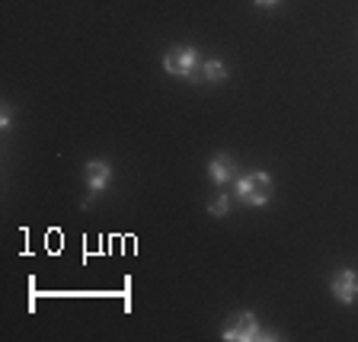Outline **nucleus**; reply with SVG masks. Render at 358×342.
<instances>
[{"label":"nucleus","mask_w":358,"mask_h":342,"mask_svg":"<svg viewBox=\"0 0 358 342\" xmlns=\"http://www.w3.org/2000/svg\"><path fill=\"white\" fill-rule=\"evenodd\" d=\"M234 195H237V201H243L246 208H266L268 199H272V173L253 170V173L237 176Z\"/></svg>","instance_id":"nucleus-1"},{"label":"nucleus","mask_w":358,"mask_h":342,"mask_svg":"<svg viewBox=\"0 0 358 342\" xmlns=\"http://www.w3.org/2000/svg\"><path fill=\"white\" fill-rule=\"evenodd\" d=\"M221 339L224 342H259V339H278V336L266 333L250 311H240L234 317H227V323L221 329Z\"/></svg>","instance_id":"nucleus-2"},{"label":"nucleus","mask_w":358,"mask_h":342,"mask_svg":"<svg viewBox=\"0 0 358 342\" xmlns=\"http://www.w3.org/2000/svg\"><path fill=\"white\" fill-rule=\"evenodd\" d=\"M164 71L173 77H182V80H199V74H201L199 48H192V45H173L170 52L164 55Z\"/></svg>","instance_id":"nucleus-3"},{"label":"nucleus","mask_w":358,"mask_h":342,"mask_svg":"<svg viewBox=\"0 0 358 342\" xmlns=\"http://www.w3.org/2000/svg\"><path fill=\"white\" fill-rule=\"evenodd\" d=\"M83 183H87V199H83V208H93L96 199L112 186V166L106 160H90L83 166Z\"/></svg>","instance_id":"nucleus-4"},{"label":"nucleus","mask_w":358,"mask_h":342,"mask_svg":"<svg viewBox=\"0 0 358 342\" xmlns=\"http://www.w3.org/2000/svg\"><path fill=\"white\" fill-rule=\"evenodd\" d=\"M329 291L339 304H355L358 301V272L355 269H339L329 278Z\"/></svg>","instance_id":"nucleus-5"},{"label":"nucleus","mask_w":358,"mask_h":342,"mask_svg":"<svg viewBox=\"0 0 358 342\" xmlns=\"http://www.w3.org/2000/svg\"><path fill=\"white\" fill-rule=\"evenodd\" d=\"M208 176H211V183H215V186H227V183H234V179H237V160H234L231 154H215L208 160Z\"/></svg>","instance_id":"nucleus-6"},{"label":"nucleus","mask_w":358,"mask_h":342,"mask_svg":"<svg viewBox=\"0 0 358 342\" xmlns=\"http://www.w3.org/2000/svg\"><path fill=\"white\" fill-rule=\"evenodd\" d=\"M201 80L224 83V80H227V67H224L221 61H201Z\"/></svg>","instance_id":"nucleus-7"},{"label":"nucleus","mask_w":358,"mask_h":342,"mask_svg":"<svg viewBox=\"0 0 358 342\" xmlns=\"http://www.w3.org/2000/svg\"><path fill=\"white\" fill-rule=\"evenodd\" d=\"M231 208H234V195H231V192H221L217 199L208 201V215H211V218H224Z\"/></svg>","instance_id":"nucleus-8"},{"label":"nucleus","mask_w":358,"mask_h":342,"mask_svg":"<svg viewBox=\"0 0 358 342\" xmlns=\"http://www.w3.org/2000/svg\"><path fill=\"white\" fill-rule=\"evenodd\" d=\"M10 125H13V106L3 103V109H0V128H3V131H10Z\"/></svg>","instance_id":"nucleus-9"},{"label":"nucleus","mask_w":358,"mask_h":342,"mask_svg":"<svg viewBox=\"0 0 358 342\" xmlns=\"http://www.w3.org/2000/svg\"><path fill=\"white\" fill-rule=\"evenodd\" d=\"M253 3H256L259 10H275L278 3H282V0H253Z\"/></svg>","instance_id":"nucleus-10"}]
</instances>
